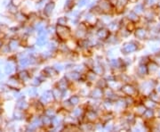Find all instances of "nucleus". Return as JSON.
<instances>
[{"label": "nucleus", "instance_id": "obj_1", "mask_svg": "<svg viewBox=\"0 0 160 132\" xmlns=\"http://www.w3.org/2000/svg\"><path fill=\"white\" fill-rule=\"evenodd\" d=\"M135 50H136V46L133 45V44H132V43L126 44L125 47H124V51L126 52V54L133 52V51H135Z\"/></svg>", "mask_w": 160, "mask_h": 132}, {"label": "nucleus", "instance_id": "obj_2", "mask_svg": "<svg viewBox=\"0 0 160 132\" xmlns=\"http://www.w3.org/2000/svg\"><path fill=\"white\" fill-rule=\"evenodd\" d=\"M124 91H125L127 95H129V96H132L133 94L135 93V89H133L132 86H129V85H127V86H126V87H124Z\"/></svg>", "mask_w": 160, "mask_h": 132}, {"label": "nucleus", "instance_id": "obj_3", "mask_svg": "<svg viewBox=\"0 0 160 132\" xmlns=\"http://www.w3.org/2000/svg\"><path fill=\"white\" fill-rule=\"evenodd\" d=\"M146 36V31L143 29H139L136 31V37L139 38L140 39H143Z\"/></svg>", "mask_w": 160, "mask_h": 132}, {"label": "nucleus", "instance_id": "obj_4", "mask_svg": "<svg viewBox=\"0 0 160 132\" xmlns=\"http://www.w3.org/2000/svg\"><path fill=\"white\" fill-rule=\"evenodd\" d=\"M143 115H144L146 118L149 119V118H152V117H153L154 113H153L152 109H149V110H146V111H145V113H143Z\"/></svg>", "mask_w": 160, "mask_h": 132}, {"label": "nucleus", "instance_id": "obj_5", "mask_svg": "<svg viewBox=\"0 0 160 132\" xmlns=\"http://www.w3.org/2000/svg\"><path fill=\"white\" fill-rule=\"evenodd\" d=\"M138 72L140 75H145V73L147 72V70H146V66L144 65H141L138 69Z\"/></svg>", "mask_w": 160, "mask_h": 132}, {"label": "nucleus", "instance_id": "obj_6", "mask_svg": "<svg viewBox=\"0 0 160 132\" xmlns=\"http://www.w3.org/2000/svg\"><path fill=\"white\" fill-rule=\"evenodd\" d=\"M98 34H99L100 37L105 38V37H107V35H108V32H107V30H100Z\"/></svg>", "mask_w": 160, "mask_h": 132}, {"label": "nucleus", "instance_id": "obj_7", "mask_svg": "<svg viewBox=\"0 0 160 132\" xmlns=\"http://www.w3.org/2000/svg\"><path fill=\"white\" fill-rule=\"evenodd\" d=\"M70 102H71V104H73V105L77 104V103H78V97H71Z\"/></svg>", "mask_w": 160, "mask_h": 132}, {"label": "nucleus", "instance_id": "obj_8", "mask_svg": "<svg viewBox=\"0 0 160 132\" xmlns=\"http://www.w3.org/2000/svg\"><path fill=\"white\" fill-rule=\"evenodd\" d=\"M142 9H143L142 6H141V5H138V6L135 7V12H136V13H141V12H142Z\"/></svg>", "mask_w": 160, "mask_h": 132}, {"label": "nucleus", "instance_id": "obj_9", "mask_svg": "<svg viewBox=\"0 0 160 132\" xmlns=\"http://www.w3.org/2000/svg\"><path fill=\"white\" fill-rule=\"evenodd\" d=\"M13 71H14V67H13V66H12L11 64H10V65H7V66H6V71L7 73H8V72H9V73H11V72H12Z\"/></svg>", "mask_w": 160, "mask_h": 132}, {"label": "nucleus", "instance_id": "obj_10", "mask_svg": "<svg viewBox=\"0 0 160 132\" xmlns=\"http://www.w3.org/2000/svg\"><path fill=\"white\" fill-rule=\"evenodd\" d=\"M93 95H95V96H93V97H100L101 96V91H100V89H96V90L93 92Z\"/></svg>", "mask_w": 160, "mask_h": 132}, {"label": "nucleus", "instance_id": "obj_11", "mask_svg": "<svg viewBox=\"0 0 160 132\" xmlns=\"http://www.w3.org/2000/svg\"><path fill=\"white\" fill-rule=\"evenodd\" d=\"M10 47H11L13 49L16 48H17V42L14 41V40H13V41L11 42V44H10Z\"/></svg>", "mask_w": 160, "mask_h": 132}, {"label": "nucleus", "instance_id": "obj_12", "mask_svg": "<svg viewBox=\"0 0 160 132\" xmlns=\"http://www.w3.org/2000/svg\"><path fill=\"white\" fill-rule=\"evenodd\" d=\"M130 16H131V19L133 20V21H135V20L138 19V16H137L134 13H131V14H129V18H130Z\"/></svg>", "mask_w": 160, "mask_h": 132}, {"label": "nucleus", "instance_id": "obj_13", "mask_svg": "<svg viewBox=\"0 0 160 132\" xmlns=\"http://www.w3.org/2000/svg\"><path fill=\"white\" fill-rule=\"evenodd\" d=\"M29 63V61L28 59H22V60L21 61V64L23 65V66H24V65H27Z\"/></svg>", "mask_w": 160, "mask_h": 132}, {"label": "nucleus", "instance_id": "obj_14", "mask_svg": "<svg viewBox=\"0 0 160 132\" xmlns=\"http://www.w3.org/2000/svg\"><path fill=\"white\" fill-rule=\"evenodd\" d=\"M87 1V0H81V4H79V6H84L85 3V2H86Z\"/></svg>", "mask_w": 160, "mask_h": 132}, {"label": "nucleus", "instance_id": "obj_15", "mask_svg": "<svg viewBox=\"0 0 160 132\" xmlns=\"http://www.w3.org/2000/svg\"><path fill=\"white\" fill-rule=\"evenodd\" d=\"M159 77H160V73H159Z\"/></svg>", "mask_w": 160, "mask_h": 132}, {"label": "nucleus", "instance_id": "obj_16", "mask_svg": "<svg viewBox=\"0 0 160 132\" xmlns=\"http://www.w3.org/2000/svg\"><path fill=\"white\" fill-rule=\"evenodd\" d=\"M159 6H160V3H159Z\"/></svg>", "mask_w": 160, "mask_h": 132}]
</instances>
